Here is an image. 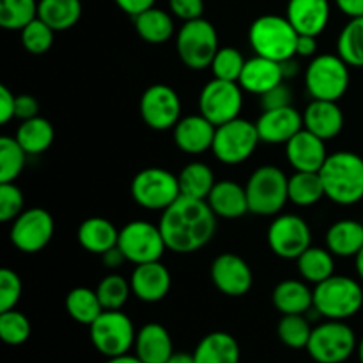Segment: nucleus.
<instances>
[{"mask_svg":"<svg viewBox=\"0 0 363 363\" xmlns=\"http://www.w3.org/2000/svg\"><path fill=\"white\" fill-rule=\"evenodd\" d=\"M158 225L170 252L194 254L215 236L216 215L208 201L181 195L172 206L162 211Z\"/></svg>","mask_w":363,"mask_h":363,"instance_id":"obj_1","label":"nucleus"},{"mask_svg":"<svg viewBox=\"0 0 363 363\" xmlns=\"http://www.w3.org/2000/svg\"><path fill=\"white\" fill-rule=\"evenodd\" d=\"M326 197L339 206H353L363 201V158L353 151L328 155L319 170Z\"/></svg>","mask_w":363,"mask_h":363,"instance_id":"obj_2","label":"nucleus"},{"mask_svg":"<svg viewBox=\"0 0 363 363\" xmlns=\"http://www.w3.org/2000/svg\"><path fill=\"white\" fill-rule=\"evenodd\" d=\"M298 32L286 16L264 14L252 21L248 28V43L255 55L284 62L296 57Z\"/></svg>","mask_w":363,"mask_h":363,"instance_id":"obj_3","label":"nucleus"},{"mask_svg":"<svg viewBox=\"0 0 363 363\" xmlns=\"http://www.w3.org/2000/svg\"><path fill=\"white\" fill-rule=\"evenodd\" d=\"M363 307V287L358 280L346 275H332L314 286V311L319 318L346 321Z\"/></svg>","mask_w":363,"mask_h":363,"instance_id":"obj_4","label":"nucleus"},{"mask_svg":"<svg viewBox=\"0 0 363 363\" xmlns=\"http://www.w3.org/2000/svg\"><path fill=\"white\" fill-rule=\"evenodd\" d=\"M250 213L259 216H275L289 201V177L275 165L255 169L245 184Z\"/></svg>","mask_w":363,"mask_h":363,"instance_id":"obj_5","label":"nucleus"},{"mask_svg":"<svg viewBox=\"0 0 363 363\" xmlns=\"http://www.w3.org/2000/svg\"><path fill=\"white\" fill-rule=\"evenodd\" d=\"M350 66L339 53L312 57L305 69V87L312 99L339 101L350 89Z\"/></svg>","mask_w":363,"mask_h":363,"instance_id":"obj_6","label":"nucleus"},{"mask_svg":"<svg viewBox=\"0 0 363 363\" xmlns=\"http://www.w3.org/2000/svg\"><path fill=\"white\" fill-rule=\"evenodd\" d=\"M218 46V32L211 21L204 18L184 21L176 38V52L181 62L194 71L211 67Z\"/></svg>","mask_w":363,"mask_h":363,"instance_id":"obj_7","label":"nucleus"},{"mask_svg":"<svg viewBox=\"0 0 363 363\" xmlns=\"http://www.w3.org/2000/svg\"><path fill=\"white\" fill-rule=\"evenodd\" d=\"M358 350L353 328L344 321H332L315 326L308 340L307 353L318 363H344Z\"/></svg>","mask_w":363,"mask_h":363,"instance_id":"obj_8","label":"nucleus"},{"mask_svg":"<svg viewBox=\"0 0 363 363\" xmlns=\"http://www.w3.org/2000/svg\"><path fill=\"white\" fill-rule=\"evenodd\" d=\"M131 197L149 211H165L181 197L179 179L162 167H147L131 181Z\"/></svg>","mask_w":363,"mask_h":363,"instance_id":"obj_9","label":"nucleus"},{"mask_svg":"<svg viewBox=\"0 0 363 363\" xmlns=\"http://www.w3.org/2000/svg\"><path fill=\"white\" fill-rule=\"evenodd\" d=\"M259 144L261 137L255 123L238 117L216 126L211 151L218 162L225 165H240L254 155Z\"/></svg>","mask_w":363,"mask_h":363,"instance_id":"obj_10","label":"nucleus"},{"mask_svg":"<svg viewBox=\"0 0 363 363\" xmlns=\"http://www.w3.org/2000/svg\"><path fill=\"white\" fill-rule=\"evenodd\" d=\"M89 332L94 350L106 358L130 353L137 339L133 321L123 311H103Z\"/></svg>","mask_w":363,"mask_h":363,"instance_id":"obj_11","label":"nucleus"},{"mask_svg":"<svg viewBox=\"0 0 363 363\" xmlns=\"http://www.w3.org/2000/svg\"><path fill=\"white\" fill-rule=\"evenodd\" d=\"M117 247L121 248L126 261L135 266L160 261L163 257V252L167 250L160 225L145 222V220H133L126 223L119 230Z\"/></svg>","mask_w":363,"mask_h":363,"instance_id":"obj_12","label":"nucleus"},{"mask_svg":"<svg viewBox=\"0 0 363 363\" xmlns=\"http://www.w3.org/2000/svg\"><path fill=\"white\" fill-rule=\"evenodd\" d=\"M243 108V89L238 82L213 78L202 87L199 96V110L215 126L240 117Z\"/></svg>","mask_w":363,"mask_h":363,"instance_id":"obj_13","label":"nucleus"},{"mask_svg":"<svg viewBox=\"0 0 363 363\" xmlns=\"http://www.w3.org/2000/svg\"><path fill=\"white\" fill-rule=\"evenodd\" d=\"M268 245L277 257L296 261L312 247L311 227L301 216L293 213L279 215L268 227Z\"/></svg>","mask_w":363,"mask_h":363,"instance_id":"obj_14","label":"nucleus"},{"mask_svg":"<svg viewBox=\"0 0 363 363\" xmlns=\"http://www.w3.org/2000/svg\"><path fill=\"white\" fill-rule=\"evenodd\" d=\"M53 233V216L43 208H30L13 220L9 238L11 243L23 254H38L52 241Z\"/></svg>","mask_w":363,"mask_h":363,"instance_id":"obj_15","label":"nucleus"},{"mask_svg":"<svg viewBox=\"0 0 363 363\" xmlns=\"http://www.w3.org/2000/svg\"><path fill=\"white\" fill-rule=\"evenodd\" d=\"M140 117L155 131L174 130L181 121L179 94L170 85H151L140 98Z\"/></svg>","mask_w":363,"mask_h":363,"instance_id":"obj_16","label":"nucleus"},{"mask_svg":"<svg viewBox=\"0 0 363 363\" xmlns=\"http://www.w3.org/2000/svg\"><path fill=\"white\" fill-rule=\"evenodd\" d=\"M211 282L216 289L229 298H241L250 293L254 273L248 262L236 254H220L211 262Z\"/></svg>","mask_w":363,"mask_h":363,"instance_id":"obj_17","label":"nucleus"},{"mask_svg":"<svg viewBox=\"0 0 363 363\" xmlns=\"http://www.w3.org/2000/svg\"><path fill=\"white\" fill-rule=\"evenodd\" d=\"M255 126H257L261 142L286 145L298 131L303 130V113L298 112L293 105L264 110L255 121Z\"/></svg>","mask_w":363,"mask_h":363,"instance_id":"obj_18","label":"nucleus"},{"mask_svg":"<svg viewBox=\"0 0 363 363\" xmlns=\"http://www.w3.org/2000/svg\"><path fill=\"white\" fill-rule=\"evenodd\" d=\"M131 293L144 303H158L172 287V275L162 261L135 266L130 277Z\"/></svg>","mask_w":363,"mask_h":363,"instance_id":"obj_19","label":"nucleus"},{"mask_svg":"<svg viewBox=\"0 0 363 363\" xmlns=\"http://www.w3.org/2000/svg\"><path fill=\"white\" fill-rule=\"evenodd\" d=\"M286 156L296 172H319L328 158V151L323 138L303 128L286 144Z\"/></svg>","mask_w":363,"mask_h":363,"instance_id":"obj_20","label":"nucleus"},{"mask_svg":"<svg viewBox=\"0 0 363 363\" xmlns=\"http://www.w3.org/2000/svg\"><path fill=\"white\" fill-rule=\"evenodd\" d=\"M215 131V124L206 119L202 113L181 117L179 123L174 126V142L177 149L186 155H204L213 147Z\"/></svg>","mask_w":363,"mask_h":363,"instance_id":"obj_21","label":"nucleus"},{"mask_svg":"<svg viewBox=\"0 0 363 363\" xmlns=\"http://www.w3.org/2000/svg\"><path fill=\"white\" fill-rule=\"evenodd\" d=\"M328 0H289L286 18L298 34L318 38L330 21Z\"/></svg>","mask_w":363,"mask_h":363,"instance_id":"obj_22","label":"nucleus"},{"mask_svg":"<svg viewBox=\"0 0 363 363\" xmlns=\"http://www.w3.org/2000/svg\"><path fill=\"white\" fill-rule=\"evenodd\" d=\"M284 80L286 78H284L282 62L255 55L245 62V67L241 71V77L238 80V84L241 85V89L245 92L262 96L268 91H272L273 87H277L279 84H282Z\"/></svg>","mask_w":363,"mask_h":363,"instance_id":"obj_23","label":"nucleus"},{"mask_svg":"<svg viewBox=\"0 0 363 363\" xmlns=\"http://www.w3.org/2000/svg\"><path fill=\"white\" fill-rule=\"evenodd\" d=\"M303 128L325 142L339 137L344 130V113L337 101L312 99L303 112Z\"/></svg>","mask_w":363,"mask_h":363,"instance_id":"obj_24","label":"nucleus"},{"mask_svg":"<svg viewBox=\"0 0 363 363\" xmlns=\"http://www.w3.org/2000/svg\"><path fill=\"white\" fill-rule=\"evenodd\" d=\"M208 204L216 216L225 220H236L250 213L248 197L245 186L233 179L216 181L211 194L208 195Z\"/></svg>","mask_w":363,"mask_h":363,"instance_id":"obj_25","label":"nucleus"},{"mask_svg":"<svg viewBox=\"0 0 363 363\" xmlns=\"http://www.w3.org/2000/svg\"><path fill=\"white\" fill-rule=\"evenodd\" d=\"M133 350L144 363H167L174 354L172 337L160 323H147L137 332Z\"/></svg>","mask_w":363,"mask_h":363,"instance_id":"obj_26","label":"nucleus"},{"mask_svg":"<svg viewBox=\"0 0 363 363\" xmlns=\"http://www.w3.org/2000/svg\"><path fill=\"white\" fill-rule=\"evenodd\" d=\"M272 300L282 315L307 314L314 307V289L305 280L287 279L277 284Z\"/></svg>","mask_w":363,"mask_h":363,"instance_id":"obj_27","label":"nucleus"},{"mask_svg":"<svg viewBox=\"0 0 363 363\" xmlns=\"http://www.w3.org/2000/svg\"><path fill=\"white\" fill-rule=\"evenodd\" d=\"M78 243L84 250L94 255H103L110 248L117 247L119 241V229L110 220L101 216H92L84 220L78 227Z\"/></svg>","mask_w":363,"mask_h":363,"instance_id":"obj_28","label":"nucleus"},{"mask_svg":"<svg viewBox=\"0 0 363 363\" xmlns=\"http://www.w3.org/2000/svg\"><path fill=\"white\" fill-rule=\"evenodd\" d=\"M326 248L335 257H357L363 248V223L351 218L337 220L326 233Z\"/></svg>","mask_w":363,"mask_h":363,"instance_id":"obj_29","label":"nucleus"},{"mask_svg":"<svg viewBox=\"0 0 363 363\" xmlns=\"http://www.w3.org/2000/svg\"><path fill=\"white\" fill-rule=\"evenodd\" d=\"M194 358L195 363H240L241 350L230 333L211 332L197 344Z\"/></svg>","mask_w":363,"mask_h":363,"instance_id":"obj_30","label":"nucleus"},{"mask_svg":"<svg viewBox=\"0 0 363 363\" xmlns=\"http://www.w3.org/2000/svg\"><path fill=\"white\" fill-rule=\"evenodd\" d=\"M135 30L142 41L149 45H163L174 35V20L170 13L151 7L133 18Z\"/></svg>","mask_w":363,"mask_h":363,"instance_id":"obj_31","label":"nucleus"},{"mask_svg":"<svg viewBox=\"0 0 363 363\" xmlns=\"http://www.w3.org/2000/svg\"><path fill=\"white\" fill-rule=\"evenodd\" d=\"M14 138L28 156H38L41 152L48 151L50 145L53 144L55 130H53L52 123L48 119L38 116L32 117V119L21 121Z\"/></svg>","mask_w":363,"mask_h":363,"instance_id":"obj_32","label":"nucleus"},{"mask_svg":"<svg viewBox=\"0 0 363 363\" xmlns=\"http://www.w3.org/2000/svg\"><path fill=\"white\" fill-rule=\"evenodd\" d=\"M38 18L55 32H64L73 28L82 18L80 0H39Z\"/></svg>","mask_w":363,"mask_h":363,"instance_id":"obj_33","label":"nucleus"},{"mask_svg":"<svg viewBox=\"0 0 363 363\" xmlns=\"http://www.w3.org/2000/svg\"><path fill=\"white\" fill-rule=\"evenodd\" d=\"M179 179L181 195L191 199H201L206 201L211 194L213 186L216 184L215 172L211 167L204 162H191L184 167L177 176Z\"/></svg>","mask_w":363,"mask_h":363,"instance_id":"obj_34","label":"nucleus"},{"mask_svg":"<svg viewBox=\"0 0 363 363\" xmlns=\"http://www.w3.org/2000/svg\"><path fill=\"white\" fill-rule=\"evenodd\" d=\"M296 264L301 279L308 284H314V286L330 279L333 275V269H335L333 254L328 248L321 247H308L296 259Z\"/></svg>","mask_w":363,"mask_h":363,"instance_id":"obj_35","label":"nucleus"},{"mask_svg":"<svg viewBox=\"0 0 363 363\" xmlns=\"http://www.w3.org/2000/svg\"><path fill=\"white\" fill-rule=\"evenodd\" d=\"M64 305H66V312L69 314V318L85 326H91L103 312L98 293L89 289V287H74V289H71L67 293Z\"/></svg>","mask_w":363,"mask_h":363,"instance_id":"obj_36","label":"nucleus"},{"mask_svg":"<svg viewBox=\"0 0 363 363\" xmlns=\"http://www.w3.org/2000/svg\"><path fill=\"white\" fill-rule=\"evenodd\" d=\"M326 197L319 172H294L289 177V201L300 208L314 206Z\"/></svg>","mask_w":363,"mask_h":363,"instance_id":"obj_37","label":"nucleus"},{"mask_svg":"<svg viewBox=\"0 0 363 363\" xmlns=\"http://www.w3.org/2000/svg\"><path fill=\"white\" fill-rule=\"evenodd\" d=\"M337 53L350 67H363V16L351 18L337 38Z\"/></svg>","mask_w":363,"mask_h":363,"instance_id":"obj_38","label":"nucleus"},{"mask_svg":"<svg viewBox=\"0 0 363 363\" xmlns=\"http://www.w3.org/2000/svg\"><path fill=\"white\" fill-rule=\"evenodd\" d=\"M311 321L305 318V314H289L282 315L277 326V335L284 346L291 350H307L308 340L312 335Z\"/></svg>","mask_w":363,"mask_h":363,"instance_id":"obj_39","label":"nucleus"},{"mask_svg":"<svg viewBox=\"0 0 363 363\" xmlns=\"http://www.w3.org/2000/svg\"><path fill=\"white\" fill-rule=\"evenodd\" d=\"M38 0H0V27L21 30L38 18Z\"/></svg>","mask_w":363,"mask_h":363,"instance_id":"obj_40","label":"nucleus"},{"mask_svg":"<svg viewBox=\"0 0 363 363\" xmlns=\"http://www.w3.org/2000/svg\"><path fill=\"white\" fill-rule=\"evenodd\" d=\"M27 152L14 137H0V183H14L23 170Z\"/></svg>","mask_w":363,"mask_h":363,"instance_id":"obj_41","label":"nucleus"},{"mask_svg":"<svg viewBox=\"0 0 363 363\" xmlns=\"http://www.w3.org/2000/svg\"><path fill=\"white\" fill-rule=\"evenodd\" d=\"M99 301H101L103 311H121L130 300L131 286L130 280L124 279L123 275L110 273L96 287Z\"/></svg>","mask_w":363,"mask_h":363,"instance_id":"obj_42","label":"nucleus"},{"mask_svg":"<svg viewBox=\"0 0 363 363\" xmlns=\"http://www.w3.org/2000/svg\"><path fill=\"white\" fill-rule=\"evenodd\" d=\"M53 38H55V30L41 18H35L20 30L21 46L32 55H43L48 52L53 46Z\"/></svg>","mask_w":363,"mask_h":363,"instance_id":"obj_43","label":"nucleus"},{"mask_svg":"<svg viewBox=\"0 0 363 363\" xmlns=\"http://www.w3.org/2000/svg\"><path fill=\"white\" fill-rule=\"evenodd\" d=\"M32 332L30 321L23 312L6 311L0 312V337L7 346H21L28 340Z\"/></svg>","mask_w":363,"mask_h":363,"instance_id":"obj_44","label":"nucleus"},{"mask_svg":"<svg viewBox=\"0 0 363 363\" xmlns=\"http://www.w3.org/2000/svg\"><path fill=\"white\" fill-rule=\"evenodd\" d=\"M245 62L247 60L241 55L240 50L233 48V46H223L216 52L215 59L211 62L213 77L218 78V80L238 82L245 67Z\"/></svg>","mask_w":363,"mask_h":363,"instance_id":"obj_45","label":"nucleus"},{"mask_svg":"<svg viewBox=\"0 0 363 363\" xmlns=\"http://www.w3.org/2000/svg\"><path fill=\"white\" fill-rule=\"evenodd\" d=\"M25 199L14 183H0V222H13L25 211Z\"/></svg>","mask_w":363,"mask_h":363,"instance_id":"obj_46","label":"nucleus"},{"mask_svg":"<svg viewBox=\"0 0 363 363\" xmlns=\"http://www.w3.org/2000/svg\"><path fill=\"white\" fill-rule=\"evenodd\" d=\"M23 286L16 272L9 268L0 269V312L13 311L20 301Z\"/></svg>","mask_w":363,"mask_h":363,"instance_id":"obj_47","label":"nucleus"},{"mask_svg":"<svg viewBox=\"0 0 363 363\" xmlns=\"http://www.w3.org/2000/svg\"><path fill=\"white\" fill-rule=\"evenodd\" d=\"M170 13L183 21H191L202 18L204 14V0H169Z\"/></svg>","mask_w":363,"mask_h":363,"instance_id":"obj_48","label":"nucleus"},{"mask_svg":"<svg viewBox=\"0 0 363 363\" xmlns=\"http://www.w3.org/2000/svg\"><path fill=\"white\" fill-rule=\"evenodd\" d=\"M291 101H293V92L284 82L261 96L262 110L282 108V106H289Z\"/></svg>","mask_w":363,"mask_h":363,"instance_id":"obj_49","label":"nucleus"},{"mask_svg":"<svg viewBox=\"0 0 363 363\" xmlns=\"http://www.w3.org/2000/svg\"><path fill=\"white\" fill-rule=\"evenodd\" d=\"M16 117V96L9 87L0 85V124H7Z\"/></svg>","mask_w":363,"mask_h":363,"instance_id":"obj_50","label":"nucleus"},{"mask_svg":"<svg viewBox=\"0 0 363 363\" xmlns=\"http://www.w3.org/2000/svg\"><path fill=\"white\" fill-rule=\"evenodd\" d=\"M39 101L30 94L16 96V119L27 121L32 117H38Z\"/></svg>","mask_w":363,"mask_h":363,"instance_id":"obj_51","label":"nucleus"},{"mask_svg":"<svg viewBox=\"0 0 363 363\" xmlns=\"http://www.w3.org/2000/svg\"><path fill=\"white\" fill-rule=\"evenodd\" d=\"M113 2L117 4V7H119L123 13L130 14L131 18H135L137 14L155 7L156 0H113Z\"/></svg>","mask_w":363,"mask_h":363,"instance_id":"obj_52","label":"nucleus"},{"mask_svg":"<svg viewBox=\"0 0 363 363\" xmlns=\"http://www.w3.org/2000/svg\"><path fill=\"white\" fill-rule=\"evenodd\" d=\"M318 53V38L315 35H298L296 43V57H315Z\"/></svg>","mask_w":363,"mask_h":363,"instance_id":"obj_53","label":"nucleus"},{"mask_svg":"<svg viewBox=\"0 0 363 363\" xmlns=\"http://www.w3.org/2000/svg\"><path fill=\"white\" fill-rule=\"evenodd\" d=\"M101 259H103V264H105L108 269H119L121 266L126 262V257H124V254L121 252L119 247L110 248L108 252H105V254L101 255Z\"/></svg>","mask_w":363,"mask_h":363,"instance_id":"obj_54","label":"nucleus"},{"mask_svg":"<svg viewBox=\"0 0 363 363\" xmlns=\"http://www.w3.org/2000/svg\"><path fill=\"white\" fill-rule=\"evenodd\" d=\"M337 7L350 18L363 16V0H335Z\"/></svg>","mask_w":363,"mask_h":363,"instance_id":"obj_55","label":"nucleus"},{"mask_svg":"<svg viewBox=\"0 0 363 363\" xmlns=\"http://www.w3.org/2000/svg\"><path fill=\"white\" fill-rule=\"evenodd\" d=\"M296 57L293 59H287L282 62V71H284V78H293L294 74L298 73V64H296Z\"/></svg>","mask_w":363,"mask_h":363,"instance_id":"obj_56","label":"nucleus"},{"mask_svg":"<svg viewBox=\"0 0 363 363\" xmlns=\"http://www.w3.org/2000/svg\"><path fill=\"white\" fill-rule=\"evenodd\" d=\"M105 363H144L140 360V358L137 357V354H121V357H113V358H108Z\"/></svg>","mask_w":363,"mask_h":363,"instance_id":"obj_57","label":"nucleus"},{"mask_svg":"<svg viewBox=\"0 0 363 363\" xmlns=\"http://www.w3.org/2000/svg\"><path fill=\"white\" fill-rule=\"evenodd\" d=\"M167 363H195V358L194 353H176L174 351V354L167 360Z\"/></svg>","mask_w":363,"mask_h":363,"instance_id":"obj_58","label":"nucleus"},{"mask_svg":"<svg viewBox=\"0 0 363 363\" xmlns=\"http://www.w3.org/2000/svg\"><path fill=\"white\" fill-rule=\"evenodd\" d=\"M354 264H357V273L360 277V280L363 282V248L360 250V254L354 257Z\"/></svg>","mask_w":363,"mask_h":363,"instance_id":"obj_59","label":"nucleus"},{"mask_svg":"<svg viewBox=\"0 0 363 363\" xmlns=\"http://www.w3.org/2000/svg\"><path fill=\"white\" fill-rule=\"evenodd\" d=\"M357 353H358V358H360V363H363V337H362L360 342H358Z\"/></svg>","mask_w":363,"mask_h":363,"instance_id":"obj_60","label":"nucleus"}]
</instances>
